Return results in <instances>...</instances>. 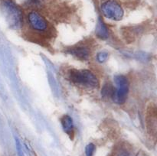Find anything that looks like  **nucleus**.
<instances>
[{
	"mask_svg": "<svg viewBox=\"0 0 157 156\" xmlns=\"http://www.w3.org/2000/svg\"><path fill=\"white\" fill-rule=\"evenodd\" d=\"M69 78L73 83L90 88H97L99 86V82L96 76L87 70H71L69 73Z\"/></svg>",
	"mask_w": 157,
	"mask_h": 156,
	"instance_id": "nucleus-1",
	"label": "nucleus"
},
{
	"mask_svg": "<svg viewBox=\"0 0 157 156\" xmlns=\"http://www.w3.org/2000/svg\"><path fill=\"white\" fill-rule=\"evenodd\" d=\"M102 13L106 18L113 21H120L124 16V10L117 2L108 0L101 6Z\"/></svg>",
	"mask_w": 157,
	"mask_h": 156,
	"instance_id": "nucleus-2",
	"label": "nucleus"
},
{
	"mask_svg": "<svg viewBox=\"0 0 157 156\" xmlns=\"http://www.w3.org/2000/svg\"><path fill=\"white\" fill-rule=\"evenodd\" d=\"M114 81L117 89L113 91V99L118 103H124L127 99L128 93V82L127 78L122 75H119L115 76Z\"/></svg>",
	"mask_w": 157,
	"mask_h": 156,
	"instance_id": "nucleus-3",
	"label": "nucleus"
},
{
	"mask_svg": "<svg viewBox=\"0 0 157 156\" xmlns=\"http://www.w3.org/2000/svg\"><path fill=\"white\" fill-rule=\"evenodd\" d=\"M4 9L10 24L16 28L20 26L21 22V12L15 6V4L9 0L5 1Z\"/></svg>",
	"mask_w": 157,
	"mask_h": 156,
	"instance_id": "nucleus-4",
	"label": "nucleus"
},
{
	"mask_svg": "<svg viewBox=\"0 0 157 156\" xmlns=\"http://www.w3.org/2000/svg\"><path fill=\"white\" fill-rule=\"evenodd\" d=\"M28 20L32 28L38 32H44L48 28L46 20L35 11H32L28 15Z\"/></svg>",
	"mask_w": 157,
	"mask_h": 156,
	"instance_id": "nucleus-5",
	"label": "nucleus"
},
{
	"mask_svg": "<svg viewBox=\"0 0 157 156\" xmlns=\"http://www.w3.org/2000/svg\"><path fill=\"white\" fill-rule=\"evenodd\" d=\"M68 53L71 54L75 55L76 58H79V59L83 60V61H86L88 59L89 56H90V51L88 49L85 47H72L71 49L68 50Z\"/></svg>",
	"mask_w": 157,
	"mask_h": 156,
	"instance_id": "nucleus-6",
	"label": "nucleus"
},
{
	"mask_svg": "<svg viewBox=\"0 0 157 156\" xmlns=\"http://www.w3.org/2000/svg\"><path fill=\"white\" fill-rule=\"evenodd\" d=\"M61 125H62L63 129L67 134L71 135L73 133L74 130V123L71 118L67 115H65L61 119Z\"/></svg>",
	"mask_w": 157,
	"mask_h": 156,
	"instance_id": "nucleus-7",
	"label": "nucleus"
},
{
	"mask_svg": "<svg viewBox=\"0 0 157 156\" xmlns=\"http://www.w3.org/2000/svg\"><path fill=\"white\" fill-rule=\"evenodd\" d=\"M96 34L101 39H106L108 37V31L102 20L99 19L96 27Z\"/></svg>",
	"mask_w": 157,
	"mask_h": 156,
	"instance_id": "nucleus-8",
	"label": "nucleus"
},
{
	"mask_svg": "<svg viewBox=\"0 0 157 156\" xmlns=\"http://www.w3.org/2000/svg\"><path fill=\"white\" fill-rule=\"evenodd\" d=\"M113 91L114 90L113 89V87L108 84V85L104 86L102 90V94L104 96H113Z\"/></svg>",
	"mask_w": 157,
	"mask_h": 156,
	"instance_id": "nucleus-9",
	"label": "nucleus"
},
{
	"mask_svg": "<svg viewBox=\"0 0 157 156\" xmlns=\"http://www.w3.org/2000/svg\"><path fill=\"white\" fill-rule=\"evenodd\" d=\"M95 147L93 144H89L87 145L85 149L86 152V156H93L94 152Z\"/></svg>",
	"mask_w": 157,
	"mask_h": 156,
	"instance_id": "nucleus-10",
	"label": "nucleus"
},
{
	"mask_svg": "<svg viewBox=\"0 0 157 156\" xmlns=\"http://www.w3.org/2000/svg\"><path fill=\"white\" fill-rule=\"evenodd\" d=\"M107 58H108V54L106 53V52H101L97 56L98 61H99L100 63H104V61H107Z\"/></svg>",
	"mask_w": 157,
	"mask_h": 156,
	"instance_id": "nucleus-11",
	"label": "nucleus"
},
{
	"mask_svg": "<svg viewBox=\"0 0 157 156\" xmlns=\"http://www.w3.org/2000/svg\"><path fill=\"white\" fill-rule=\"evenodd\" d=\"M15 145H16V149L18 151V156H25L24 152L22 151V148H21V143H20L19 140L18 139H15Z\"/></svg>",
	"mask_w": 157,
	"mask_h": 156,
	"instance_id": "nucleus-12",
	"label": "nucleus"
},
{
	"mask_svg": "<svg viewBox=\"0 0 157 156\" xmlns=\"http://www.w3.org/2000/svg\"><path fill=\"white\" fill-rule=\"evenodd\" d=\"M115 156H130V155H129V154L126 151L121 150V151H119L117 153Z\"/></svg>",
	"mask_w": 157,
	"mask_h": 156,
	"instance_id": "nucleus-13",
	"label": "nucleus"
}]
</instances>
